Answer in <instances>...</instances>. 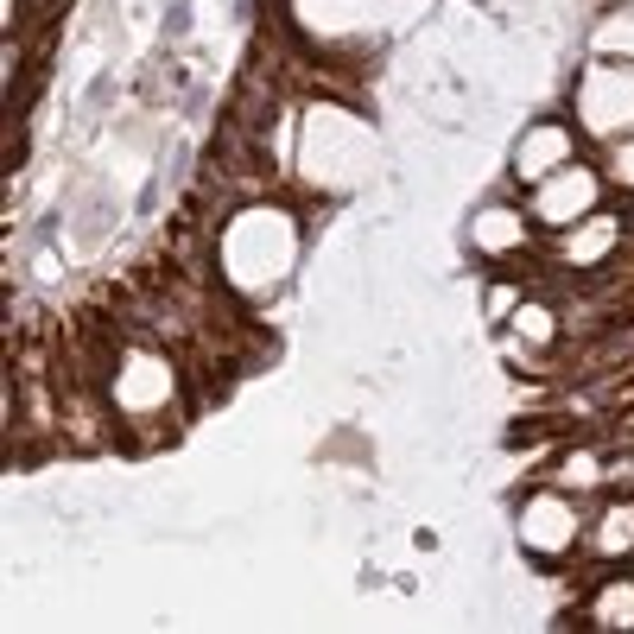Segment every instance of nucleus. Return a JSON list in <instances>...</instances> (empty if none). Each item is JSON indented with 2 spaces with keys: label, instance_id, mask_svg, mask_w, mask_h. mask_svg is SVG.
Listing matches in <instances>:
<instances>
[{
  "label": "nucleus",
  "instance_id": "2",
  "mask_svg": "<svg viewBox=\"0 0 634 634\" xmlns=\"http://www.w3.org/2000/svg\"><path fill=\"white\" fill-rule=\"evenodd\" d=\"M184 26H191V0H171V6H165V38H178Z\"/></svg>",
  "mask_w": 634,
  "mask_h": 634
},
{
  "label": "nucleus",
  "instance_id": "1",
  "mask_svg": "<svg viewBox=\"0 0 634 634\" xmlns=\"http://www.w3.org/2000/svg\"><path fill=\"white\" fill-rule=\"evenodd\" d=\"M565 159H571V133L552 121V127H533V133H526V152L514 159V171H520V178H539V165L552 171V165H565Z\"/></svg>",
  "mask_w": 634,
  "mask_h": 634
}]
</instances>
